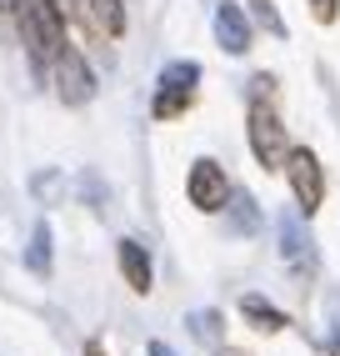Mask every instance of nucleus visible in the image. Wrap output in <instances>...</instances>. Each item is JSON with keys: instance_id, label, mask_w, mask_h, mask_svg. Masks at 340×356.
<instances>
[{"instance_id": "obj_1", "label": "nucleus", "mask_w": 340, "mask_h": 356, "mask_svg": "<svg viewBox=\"0 0 340 356\" xmlns=\"http://www.w3.org/2000/svg\"><path fill=\"white\" fill-rule=\"evenodd\" d=\"M10 15L20 20V35H26V51L35 65H45L65 45V20H60L56 0H15Z\"/></svg>"}, {"instance_id": "obj_2", "label": "nucleus", "mask_w": 340, "mask_h": 356, "mask_svg": "<svg viewBox=\"0 0 340 356\" xmlns=\"http://www.w3.org/2000/svg\"><path fill=\"white\" fill-rule=\"evenodd\" d=\"M246 136H250V151H255V161L265 165V171H280L285 156H290V146H285V126H280V115H275L271 101H250Z\"/></svg>"}, {"instance_id": "obj_3", "label": "nucleus", "mask_w": 340, "mask_h": 356, "mask_svg": "<svg viewBox=\"0 0 340 356\" xmlns=\"http://www.w3.org/2000/svg\"><path fill=\"white\" fill-rule=\"evenodd\" d=\"M51 81H56V96L65 106H85L95 96V70L85 60V51H76V45H60V51L51 56Z\"/></svg>"}, {"instance_id": "obj_4", "label": "nucleus", "mask_w": 340, "mask_h": 356, "mask_svg": "<svg viewBox=\"0 0 340 356\" xmlns=\"http://www.w3.org/2000/svg\"><path fill=\"white\" fill-rule=\"evenodd\" d=\"M285 181H290V191H296V206H300V216H315L325 201V171H321V161H315V151L296 146L285 156Z\"/></svg>"}, {"instance_id": "obj_5", "label": "nucleus", "mask_w": 340, "mask_h": 356, "mask_svg": "<svg viewBox=\"0 0 340 356\" xmlns=\"http://www.w3.org/2000/svg\"><path fill=\"white\" fill-rule=\"evenodd\" d=\"M185 196H190V206H196V211H226L230 181H226V171H221L210 156H201L196 165H190V176H185Z\"/></svg>"}, {"instance_id": "obj_6", "label": "nucleus", "mask_w": 340, "mask_h": 356, "mask_svg": "<svg viewBox=\"0 0 340 356\" xmlns=\"http://www.w3.org/2000/svg\"><path fill=\"white\" fill-rule=\"evenodd\" d=\"M215 45L226 56H246L250 51V15L235 6V0H221L215 6Z\"/></svg>"}, {"instance_id": "obj_7", "label": "nucleus", "mask_w": 340, "mask_h": 356, "mask_svg": "<svg viewBox=\"0 0 340 356\" xmlns=\"http://www.w3.org/2000/svg\"><path fill=\"white\" fill-rule=\"evenodd\" d=\"M120 276H126V286L135 291V296H151V286H155V266H151V251H145L140 241H120Z\"/></svg>"}, {"instance_id": "obj_8", "label": "nucleus", "mask_w": 340, "mask_h": 356, "mask_svg": "<svg viewBox=\"0 0 340 356\" xmlns=\"http://www.w3.org/2000/svg\"><path fill=\"white\" fill-rule=\"evenodd\" d=\"M80 15H85L90 26L105 35V40H120V35H126V26H130V20H126V6H120V0H80Z\"/></svg>"}, {"instance_id": "obj_9", "label": "nucleus", "mask_w": 340, "mask_h": 356, "mask_svg": "<svg viewBox=\"0 0 340 356\" xmlns=\"http://www.w3.org/2000/svg\"><path fill=\"white\" fill-rule=\"evenodd\" d=\"M240 316L255 321V331H280L285 326V312H275L265 296H240Z\"/></svg>"}, {"instance_id": "obj_10", "label": "nucleus", "mask_w": 340, "mask_h": 356, "mask_svg": "<svg viewBox=\"0 0 340 356\" xmlns=\"http://www.w3.org/2000/svg\"><path fill=\"white\" fill-rule=\"evenodd\" d=\"M280 251H285V261H296V266H310V236L300 231V221H280Z\"/></svg>"}, {"instance_id": "obj_11", "label": "nucleus", "mask_w": 340, "mask_h": 356, "mask_svg": "<svg viewBox=\"0 0 340 356\" xmlns=\"http://www.w3.org/2000/svg\"><path fill=\"white\" fill-rule=\"evenodd\" d=\"M190 101H196V90H160V86H155L151 115H155V121H176V115H185V111H190Z\"/></svg>"}, {"instance_id": "obj_12", "label": "nucleus", "mask_w": 340, "mask_h": 356, "mask_svg": "<svg viewBox=\"0 0 340 356\" xmlns=\"http://www.w3.org/2000/svg\"><path fill=\"white\" fill-rule=\"evenodd\" d=\"M196 81H201L196 60H176V65L160 70V90H196Z\"/></svg>"}, {"instance_id": "obj_13", "label": "nucleus", "mask_w": 340, "mask_h": 356, "mask_svg": "<svg viewBox=\"0 0 340 356\" xmlns=\"http://www.w3.org/2000/svg\"><path fill=\"white\" fill-rule=\"evenodd\" d=\"M26 266L35 271V276H45V271H51V226H35L31 231V251H26Z\"/></svg>"}, {"instance_id": "obj_14", "label": "nucleus", "mask_w": 340, "mask_h": 356, "mask_svg": "<svg viewBox=\"0 0 340 356\" xmlns=\"http://www.w3.org/2000/svg\"><path fill=\"white\" fill-rule=\"evenodd\" d=\"M226 206H235V231H255V226H260V211H255L250 196H235V191H230Z\"/></svg>"}, {"instance_id": "obj_15", "label": "nucleus", "mask_w": 340, "mask_h": 356, "mask_svg": "<svg viewBox=\"0 0 340 356\" xmlns=\"http://www.w3.org/2000/svg\"><path fill=\"white\" fill-rule=\"evenodd\" d=\"M250 10H255V20H260V26L271 31L275 40H285V20H280V10L271 6V0H250Z\"/></svg>"}, {"instance_id": "obj_16", "label": "nucleus", "mask_w": 340, "mask_h": 356, "mask_svg": "<svg viewBox=\"0 0 340 356\" xmlns=\"http://www.w3.org/2000/svg\"><path fill=\"white\" fill-rule=\"evenodd\" d=\"M190 326H196V337H221V312H196Z\"/></svg>"}, {"instance_id": "obj_17", "label": "nucleus", "mask_w": 340, "mask_h": 356, "mask_svg": "<svg viewBox=\"0 0 340 356\" xmlns=\"http://www.w3.org/2000/svg\"><path fill=\"white\" fill-rule=\"evenodd\" d=\"M310 15L321 20V26H330V20L340 15V0H310Z\"/></svg>"}, {"instance_id": "obj_18", "label": "nucleus", "mask_w": 340, "mask_h": 356, "mask_svg": "<svg viewBox=\"0 0 340 356\" xmlns=\"http://www.w3.org/2000/svg\"><path fill=\"white\" fill-rule=\"evenodd\" d=\"M151 356H176V351H170L165 341H151Z\"/></svg>"}, {"instance_id": "obj_19", "label": "nucleus", "mask_w": 340, "mask_h": 356, "mask_svg": "<svg viewBox=\"0 0 340 356\" xmlns=\"http://www.w3.org/2000/svg\"><path fill=\"white\" fill-rule=\"evenodd\" d=\"M85 356H105V346L101 341H85Z\"/></svg>"}, {"instance_id": "obj_20", "label": "nucleus", "mask_w": 340, "mask_h": 356, "mask_svg": "<svg viewBox=\"0 0 340 356\" xmlns=\"http://www.w3.org/2000/svg\"><path fill=\"white\" fill-rule=\"evenodd\" d=\"M221 356H250V351H235V346H221Z\"/></svg>"}, {"instance_id": "obj_21", "label": "nucleus", "mask_w": 340, "mask_h": 356, "mask_svg": "<svg viewBox=\"0 0 340 356\" xmlns=\"http://www.w3.org/2000/svg\"><path fill=\"white\" fill-rule=\"evenodd\" d=\"M0 6H6V10H10V6H15V0H0Z\"/></svg>"}, {"instance_id": "obj_22", "label": "nucleus", "mask_w": 340, "mask_h": 356, "mask_svg": "<svg viewBox=\"0 0 340 356\" xmlns=\"http://www.w3.org/2000/svg\"><path fill=\"white\" fill-rule=\"evenodd\" d=\"M330 356H340V341H335V351H330Z\"/></svg>"}]
</instances>
